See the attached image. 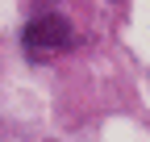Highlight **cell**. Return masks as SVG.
Here are the masks:
<instances>
[{"instance_id":"obj_1","label":"cell","mask_w":150,"mask_h":142,"mask_svg":"<svg viewBox=\"0 0 150 142\" xmlns=\"http://www.w3.org/2000/svg\"><path fill=\"white\" fill-rule=\"evenodd\" d=\"M71 42V21L59 13H46V17H33L25 25V46L29 50H63Z\"/></svg>"}]
</instances>
